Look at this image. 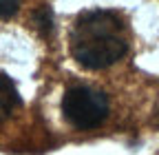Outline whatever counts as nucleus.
<instances>
[{
	"label": "nucleus",
	"mask_w": 159,
	"mask_h": 155,
	"mask_svg": "<svg viewBox=\"0 0 159 155\" xmlns=\"http://www.w3.org/2000/svg\"><path fill=\"white\" fill-rule=\"evenodd\" d=\"M128 45L122 22L111 11H89L77 18L71 33V53L84 69L97 71L115 64Z\"/></svg>",
	"instance_id": "nucleus-1"
},
{
	"label": "nucleus",
	"mask_w": 159,
	"mask_h": 155,
	"mask_svg": "<svg viewBox=\"0 0 159 155\" xmlns=\"http://www.w3.org/2000/svg\"><path fill=\"white\" fill-rule=\"evenodd\" d=\"M62 113L75 129L89 131L106 120L108 100L99 91H93L86 87H73L62 98Z\"/></svg>",
	"instance_id": "nucleus-2"
},
{
	"label": "nucleus",
	"mask_w": 159,
	"mask_h": 155,
	"mask_svg": "<svg viewBox=\"0 0 159 155\" xmlns=\"http://www.w3.org/2000/svg\"><path fill=\"white\" fill-rule=\"evenodd\" d=\"M18 104H20V98H18V91H16L13 82L7 75L0 73V122L7 120Z\"/></svg>",
	"instance_id": "nucleus-3"
},
{
	"label": "nucleus",
	"mask_w": 159,
	"mask_h": 155,
	"mask_svg": "<svg viewBox=\"0 0 159 155\" xmlns=\"http://www.w3.org/2000/svg\"><path fill=\"white\" fill-rule=\"evenodd\" d=\"M33 20H35V25H38V29H40L42 35L51 33V29H53V13H51L49 7H40L33 13Z\"/></svg>",
	"instance_id": "nucleus-4"
},
{
	"label": "nucleus",
	"mask_w": 159,
	"mask_h": 155,
	"mask_svg": "<svg viewBox=\"0 0 159 155\" xmlns=\"http://www.w3.org/2000/svg\"><path fill=\"white\" fill-rule=\"evenodd\" d=\"M20 9V0H0V18H11Z\"/></svg>",
	"instance_id": "nucleus-5"
}]
</instances>
